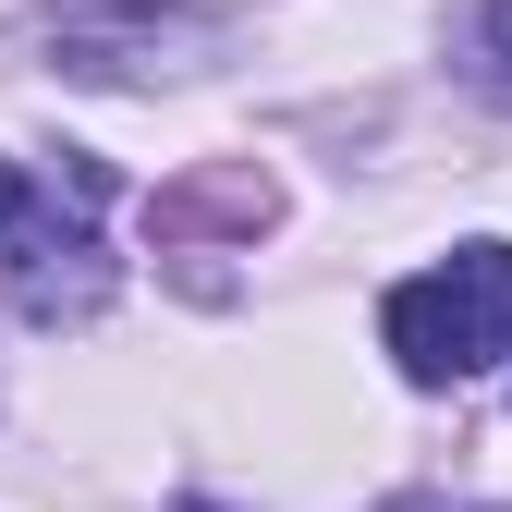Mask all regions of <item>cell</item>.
I'll use <instances>...</instances> for the list:
<instances>
[{
  "label": "cell",
  "mask_w": 512,
  "mask_h": 512,
  "mask_svg": "<svg viewBox=\"0 0 512 512\" xmlns=\"http://www.w3.org/2000/svg\"><path fill=\"white\" fill-rule=\"evenodd\" d=\"M378 342H391V366L415 378V391H452V378L500 366L512 354V244H464L452 269L403 281L391 305H378Z\"/></svg>",
  "instance_id": "obj_1"
},
{
  "label": "cell",
  "mask_w": 512,
  "mask_h": 512,
  "mask_svg": "<svg viewBox=\"0 0 512 512\" xmlns=\"http://www.w3.org/2000/svg\"><path fill=\"white\" fill-rule=\"evenodd\" d=\"M220 49L208 13H61L49 25V61L86 86H147V74H196Z\"/></svg>",
  "instance_id": "obj_2"
},
{
  "label": "cell",
  "mask_w": 512,
  "mask_h": 512,
  "mask_svg": "<svg viewBox=\"0 0 512 512\" xmlns=\"http://www.w3.org/2000/svg\"><path fill=\"white\" fill-rule=\"evenodd\" d=\"M13 305H25V317H98V305H110V256H98V232H86V220H74V232H37L25 269H13Z\"/></svg>",
  "instance_id": "obj_3"
},
{
  "label": "cell",
  "mask_w": 512,
  "mask_h": 512,
  "mask_svg": "<svg viewBox=\"0 0 512 512\" xmlns=\"http://www.w3.org/2000/svg\"><path fill=\"white\" fill-rule=\"evenodd\" d=\"M488 61H500V74H512V0H500V13H488Z\"/></svg>",
  "instance_id": "obj_4"
},
{
  "label": "cell",
  "mask_w": 512,
  "mask_h": 512,
  "mask_svg": "<svg viewBox=\"0 0 512 512\" xmlns=\"http://www.w3.org/2000/svg\"><path fill=\"white\" fill-rule=\"evenodd\" d=\"M13 208H25V171H13V159H0V232H13Z\"/></svg>",
  "instance_id": "obj_5"
}]
</instances>
